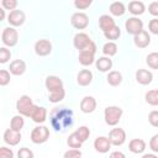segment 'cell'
Wrapping results in <instances>:
<instances>
[{
  "instance_id": "12",
  "label": "cell",
  "mask_w": 158,
  "mask_h": 158,
  "mask_svg": "<svg viewBox=\"0 0 158 158\" xmlns=\"http://www.w3.org/2000/svg\"><path fill=\"white\" fill-rule=\"evenodd\" d=\"M44 86H46V89L49 93H53V91L64 89L63 80L58 75H48L46 78V80H44Z\"/></svg>"
},
{
  "instance_id": "40",
  "label": "cell",
  "mask_w": 158,
  "mask_h": 158,
  "mask_svg": "<svg viewBox=\"0 0 158 158\" xmlns=\"http://www.w3.org/2000/svg\"><path fill=\"white\" fill-rule=\"evenodd\" d=\"M1 6L5 9V10H16V6H17V0H1Z\"/></svg>"
},
{
  "instance_id": "47",
  "label": "cell",
  "mask_w": 158,
  "mask_h": 158,
  "mask_svg": "<svg viewBox=\"0 0 158 158\" xmlns=\"http://www.w3.org/2000/svg\"><path fill=\"white\" fill-rule=\"evenodd\" d=\"M109 158H126V156L121 151H114V152L110 153V157Z\"/></svg>"
},
{
  "instance_id": "29",
  "label": "cell",
  "mask_w": 158,
  "mask_h": 158,
  "mask_svg": "<svg viewBox=\"0 0 158 158\" xmlns=\"http://www.w3.org/2000/svg\"><path fill=\"white\" fill-rule=\"evenodd\" d=\"M118 51V47L116 44V42H111V41H107L104 46H102V53L104 56L106 57H114Z\"/></svg>"
},
{
  "instance_id": "25",
  "label": "cell",
  "mask_w": 158,
  "mask_h": 158,
  "mask_svg": "<svg viewBox=\"0 0 158 158\" xmlns=\"http://www.w3.org/2000/svg\"><path fill=\"white\" fill-rule=\"evenodd\" d=\"M79 63L84 67H88V65H91L95 63V54L91 53V52H88V51H83V52H79Z\"/></svg>"
},
{
  "instance_id": "37",
  "label": "cell",
  "mask_w": 158,
  "mask_h": 158,
  "mask_svg": "<svg viewBox=\"0 0 158 158\" xmlns=\"http://www.w3.org/2000/svg\"><path fill=\"white\" fill-rule=\"evenodd\" d=\"M17 158H35V154L30 148L21 147L17 151Z\"/></svg>"
},
{
  "instance_id": "39",
  "label": "cell",
  "mask_w": 158,
  "mask_h": 158,
  "mask_svg": "<svg viewBox=\"0 0 158 158\" xmlns=\"http://www.w3.org/2000/svg\"><path fill=\"white\" fill-rule=\"evenodd\" d=\"M81 151L80 149H75V148H70L68 151L64 152L63 158H81Z\"/></svg>"
},
{
  "instance_id": "19",
  "label": "cell",
  "mask_w": 158,
  "mask_h": 158,
  "mask_svg": "<svg viewBox=\"0 0 158 158\" xmlns=\"http://www.w3.org/2000/svg\"><path fill=\"white\" fill-rule=\"evenodd\" d=\"M146 147H147V143L142 138H132L128 142V149H130V152H132L135 154L143 153L146 151Z\"/></svg>"
},
{
  "instance_id": "28",
  "label": "cell",
  "mask_w": 158,
  "mask_h": 158,
  "mask_svg": "<svg viewBox=\"0 0 158 158\" xmlns=\"http://www.w3.org/2000/svg\"><path fill=\"white\" fill-rule=\"evenodd\" d=\"M25 126V120H23V116L22 115H15L12 116L11 121H10V128L14 130V131H17V132H21V130Z\"/></svg>"
},
{
  "instance_id": "24",
  "label": "cell",
  "mask_w": 158,
  "mask_h": 158,
  "mask_svg": "<svg viewBox=\"0 0 158 158\" xmlns=\"http://www.w3.org/2000/svg\"><path fill=\"white\" fill-rule=\"evenodd\" d=\"M106 80H107L109 85H111V86H118L122 83L123 77H122V73L121 72H118V70H111V72L107 73Z\"/></svg>"
},
{
  "instance_id": "32",
  "label": "cell",
  "mask_w": 158,
  "mask_h": 158,
  "mask_svg": "<svg viewBox=\"0 0 158 158\" xmlns=\"http://www.w3.org/2000/svg\"><path fill=\"white\" fill-rule=\"evenodd\" d=\"M104 36H105L106 40H109V41H111V42H115L116 40L120 38V36H121V30H120V27L116 25L114 28L109 30L107 32H104Z\"/></svg>"
},
{
  "instance_id": "21",
  "label": "cell",
  "mask_w": 158,
  "mask_h": 158,
  "mask_svg": "<svg viewBox=\"0 0 158 158\" xmlns=\"http://www.w3.org/2000/svg\"><path fill=\"white\" fill-rule=\"evenodd\" d=\"M93 72L90 69H81L78 74H77V83L80 86H88L91 84L93 81Z\"/></svg>"
},
{
  "instance_id": "8",
  "label": "cell",
  "mask_w": 158,
  "mask_h": 158,
  "mask_svg": "<svg viewBox=\"0 0 158 158\" xmlns=\"http://www.w3.org/2000/svg\"><path fill=\"white\" fill-rule=\"evenodd\" d=\"M52 42L49 40H46V38H42V40H38L36 41L35 43V53L40 57H46V56H49L52 53Z\"/></svg>"
},
{
  "instance_id": "46",
  "label": "cell",
  "mask_w": 158,
  "mask_h": 158,
  "mask_svg": "<svg viewBox=\"0 0 158 158\" xmlns=\"http://www.w3.org/2000/svg\"><path fill=\"white\" fill-rule=\"evenodd\" d=\"M148 12L154 17H158V1H152L148 5Z\"/></svg>"
},
{
  "instance_id": "11",
  "label": "cell",
  "mask_w": 158,
  "mask_h": 158,
  "mask_svg": "<svg viewBox=\"0 0 158 158\" xmlns=\"http://www.w3.org/2000/svg\"><path fill=\"white\" fill-rule=\"evenodd\" d=\"M91 41L93 40L89 37L88 33H85V32H78L73 37V46H74L75 49H78L79 52H81V51H84L90 44Z\"/></svg>"
},
{
  "instance_id": "41",
  "label": "cell",
  "mask_w": 158,
  "mask_h": 158,
  "mask_svg": "<svg viewBox=\"0 0 158 158\" xmlns=\"http://www.w3.org/2000/svg\"><path fill=\"white\" fill-rule=\"evenodd\" d=\"M148 122L153 127H158V110H152L148 114Z\"/></svg>"
},
{
  "instance_id": "44",
  "label": "cell",
  "mask_w": 158,
  "mask_h": 158,
  "mask_svg": "<svg viewBox=\"0 0 158 158\" xmlns=\"http://www.w3.org/2000/svg\"><path fill=\"white\" fill-rule=\"evenodd\" d=\"M0 158H15V154L11 148L2 146L0 147Z\"/></svg>"
},
{
  "instance_id": "35",
  "label": "cell",
  "mask_w": 158,
  "mask_h": 158,
  "mask_svg": "<svg viewBox=\"0 0 158 158\" xmlns=\"http://www.w3.org/2000/svg\"><path fill=\"white\" fill-rule=\"evenodd\" d=\"M65 98V90L62 89V90H57V91H53V93H49L48 95V100L53 104H57L59 101H62L63 99Z\"/></svg>"
},
{
  "instance_id": "14",
  "label": "cell",
  "mask_w": 158,
  "mask_h": 158,
  "mask_svg": "<svg viewBox=\"0 0 158 158\" xmlns=\"http://www.w3.org/2000/svg\"><path fill=\"white\" fill-rule=\"evenodd\" d=\"M2 138H4V142L6 144H9V146H16V144H19L21 142L22 136H21V132H17V131H14L11 128H7V130H5Z\"/></svg>"
},
{
  "instance_id": "36",
  "label": "cell",
  "mask_w": 158,
  "mask_h": 158,
  "mask_svg": "<svg viewBox=\"0 0 158 158\" xmlns=\"http://www.w3.org/2000/svg\"><path fill=\"white\" fill-rule=\"evenodd\" d=\"M11 59V52L10 49H7L6 47H1L0 48V63L5 64Z\"/></svg>"
},
{
  "instance_id": "10",
  "label": "cell",
  "mask_w": 158,
  "mask_h": 158,
  "mask_svg": "<svg viewBox=\"0 0 158 158\" xmlns=\"http://www.w3.org/2000/svg\"><path fill=\"white\" fill-rule=\"evenodd\" d=\"M25 21H26V14L22 10H20V9L12 10L7 15V22L10 23L11 27L22 26L25 23Z\"/></svg>"
},
{
  "instance_id": "43",
  "label": "cell",
  "mask_w": 158,
  "mask_h": 158,
  "mask_svg": "<svg viewBox=\"0 0 158 158\" xmlns=\"http://www.w3.org/2000/svg\"><path fill=\"white\" fill-rule=\"evenodd\" d=\"M148 31L153 35H158V17H153L148 22Z\"/></svg>"
},
{
  "instance_id": "45",
  "label": "cell",
  "mask_w": 158,
  "mask_h": 158,
  "mask_svg": "<svg viewBox=\"0 0 158 158\" xmlns=\"http://www.w3.org/2000/svg\"><path fill=\"white\" fill-rule=\"evenodd\" d=\"M149 148L153 153H158V133L152 136V138L149 139Z\"/></svg>"
},
{
  "instance_id": "7",
  "label": "cell",
  "mask_w": 158,
  "mask_h": 158,
  "mask_svg": "<svg viewBox=\"0 0 158 158\" xmlns=\"http://www.w3.org/2000/svg\"><path fill=\"white\" fill-rule=\"evenodd\" d=\"M70 23L75 30H85L89 25V16L83 11H77L72 15Z\"/></svg>"
},
{
  "instance_id": "9",
  "label": "cell",
  "mask_w": 158,
  "mask_h": 158,
  "mask_svg": "<svg viewBox=\"0 0 158 158\" xmlns=\"http://www.w3.org/2000/svg\"><path fill=\"white\" fill-rule=\"evenodd\" d=\"M109 139L112 146H122L126 142V131L121 127H115L109 132Z\"/></svg>"
},
{
  "instance_id": "48",
  "label": "cell",
  "mask_w": 158,
  "mask_h": 158,
  "mask_svg": "<svg viewBox=\"0 0 158 158\" xmlns=\"http://www.w3.org/2000/svg\"><path fill=\"white\" fill-rule=\"evenodd\" d=\"M142 158H158V156H156L154 153H146L142 156Z\"/></svg>"
},
{
  "instance_id": "33",
  "label": "cell",
  "mask_w": 158,
  "mask_h": 158,
  "mask_svg": "<svg viewBox=\"0 0 158 158\" xmlns=\"http://www.w3.org/2000/svg\"><path fill=\"white\" fill-rule=\"evenodd\" d=\"M146 63L151 69H158V52H151L146 57Z\"/></svg>"
},
{
  "instance_id": "17",
  "label": "cell",
  "mask_w": 158,
  "mask_h": 158,
  "mask_svg": "<svg viewBox=\"0 0 158 158\" xmlns=\"http://www.w3.org/2000/svg\"><path fill=\"white\" fill-rule=\"evenodd\" d=\"M111 142L109 139V137H105V136H100V137H96L94 139V148L96 152L99 153H107L111 148Z\"/></svg>"
},
{
  "instance_id": "22",
  "label": "cell",
  "mask_w": 158,
  "mask_h": 158,
  "mask_svg": "<svg viewBox=\"0 0 158 158\" xmlns=\"http://www.w3.org/2000/svg\"><path fill=\"white\" fill-rule=\"evenodd\" d=\"M115 26H116V23H115V20H114L112 16H110L107 14H104L99 17V27L101 28L102 32H107L109 30L114 28Z\"/></svg>"
},
{
  "instance_id": "20",
  "label": "cell",
  "mask_w": 158,
  "mask_h": 158,
  "mask_svg": "<svg viewBox=\"0 0 158 158\" xmlns=\"http://www.w3.org/2000/svg\"><path fill=\"white\" fill-rule=\"evenodd\" d=\"M26 62L23 59H14L11 63H10V67H9V72L12 74V75H22L25 72H26Z\"/></svg>"
},
{
  "instance_id": "1",
  "label": "cell",
  "mask_w": 158,
  "mask_h": 158,
  "mask_svg": "<svg viewBox=\"0 0 158 158\" xmlns=\"http://www.w3.org/2000/svg\"><path fill=\"white\" fill-rule=\"evenodd\" d=\"M51 125L56 131H63L73 125V111L64 107H53L51 111Z\"/></svg>"
},
{
  "instance_id": "13",
  "label": "cell",
  "mask_w": 158,
  "mask_h": 158,
  "mask_svg": "<svg viewBox=\"0 0 158 158\" xmlns=\"http://www.w3.org/2000/svg\"><path fill=\"white\" fill-rule=\"evenodd\" d=\"M96 105H98L96 99H95L94 96L86 95V96H84V98L81 99L79 106H80V111H81V112H84V114H91V112L95 111Z\"/></svg>"
},
{
  "instance_id": "42",
  "label": "cell",
  "mask_w": 158,
  "mask_h": 158,
  "mask_svg": "<svg viewBox=\"0 0 158 158\" xmlns=\"http://www.w3.org/2000/svg\"><path fill=\"white\" fill-rule=\"evenodd\" d=\"M91 4H93V0H75L74 1V6L77 9H79V10H85Z\"/></svg>"
},
{
  "instance_id": "5",
  "label": "cell",
  "mask_w": 158,
  "mask_h": 158,
  "mask_svg": "<svg viewBox=\"0 0 158 158\" xmlns=\"http://www.w3.org/2000/svg\"><path fill=\"white\" fill-rule=\"evenodd\" d=\"M1 41L6 47H14L19 42V32L15 27H5L1 33Z\"/></svg>"
},
{
  "instance_id": "6",
  "label": "cell",
  "mask_w": 158,
  "mask_h": 158,
  "mask_svg": "<svg viewBox=\"0 0 158 158\" xmlns=\"http://www.w3.org/2000/svg\"><path fill=\"white\" fill-rule=\"evenodd\" d=\"M125 30L128 35L136 36L137 33H139L141 31H143V21L137 17V16H132L128 17L125 21Z\"/></svg>"
},
{
  "instance_id": "26",
  "label": "cell",
  "mask_w": 158,
  "mask_h": 158,
  "mask_svg": "<svg viewBox=\"0 0 158 158\" xmlns=\"http://www.w3.org/2000/svg\"><path fill=\"white\" fill-rule=\"evenodd\" d=\"M47 109L46 107H43V106H37V109L35 110V112H33V115L31 116V118H32V121L33 122H36V123H43L46 120H47Z\"/></svg>"
},
{
  "instance_id": "30",
  "label": "cell",
  "mask_w": 158,
  "mask_h": 158,
  "mask_svg": "<svg viewBox=\"0 0 158 158\" xmlns=\"http://www.w3.org/2000/svg\"><path fill=\"white\" fill-rule=\"evenodd\" d=\"M144 100L147 104H149L152 106H158V88L148 90L144 94Z\"/></svg>"
},
{
  "instance_id": "18",
  "label": "cell",
  "mask_w": 158,
  "mask_h": 158,
  "mask_svg": "<svg viewBox=\"0 0 158 158\" xmlns=\"http://www.w3.org/2000/svg\"><path fill=\"white\" fill-rule=\"evenodd\" d=\"M112 59L110 57H106V56H102V57H99L96 60H95V67L99 72L101 73H106V72H111L112 69Z\"/></svg>"
},
{
  "instance_id": "27",
  "label": "cell",
  "mask_w": 158,
  "mask_h": 158,
  "mask_svg": "<svg viewBox=\"0 0 158 158\" xmlns=\"http://www.w3.org/2000/svg\"><path fill=\"white\" fill-rule=\"evenodd\" d=\"M109 10L114 16H122L126 12V5L122 1H112L109 6Z\"/></svg>"
},
{
  "instance_id": "3",
  "label": "cell",
  "mask_w": 158,
  "mask_h": 158,
  "mask_svg": "<svg viewBox=\"0 0 158 158\" xmlns=\"http://www.w3.org/2000/svg\"><path fill=\"white\" fill-rule=\"evenodd\" d=\"M122 115H123V110L116 105L107 106L104 110V120L109 126H116L120 122Z\"/></svg>"
},
{
  "instance_id": "4",
  "label": "cell",
  "mask_w": 158,
  "mask_h": 158,
  "mask_svg": "<svg viewBox=\"0 0 158 158\" xmlns=\"http://www.w3.org/2000/svg\"><path fill=\"white\" fill-rule=\"evenodd\" d=\"M31 141L35 144H42L48 141L49 138V128L43 125H38L31 131Z\"/></svg>"
},
{
  "instance_id": "49",
  "label": "cell",
  "mask_w": 158,
  "mask_h": 158,
  "mask_svg": "<svg viewBox=\"0 0 158 158\" xmlns=\"http://www.w3.org/2000/svg\"><path fill=\"white\" fill-rule=\"evenodd\" d=\"M5 19V9L0 7V21H2Z\"/></svg>"
},
{
  "instance_id": "2",
  "label": "cell",
  "mask_w": 158,
  "mask_h": 158,
  "mask_svg": "<svg viewBox=\"0 0 158 158\" xmlns=\"http://www.w3.org/2000/svg\"><path fill=\"white\" fill-rule=\"evenodd\" d=\"M37 106L38 105H36L32 101L31 96H28L26 94L25 95H21L17 99V101H16V110H17L19 115H22L25 117H31L33 115L35 110L37 109Z\"/></svg>"
},
{
  "instance_id": "16",
  "label": "cell",
  "mask_w": 158,
  "mask_h": 158,
  "mask_svg": "<svg viewBox=\"0 0 158 158\" xmlns=\"http://www.w3.org/2000/svg\"><path fill=\"white\" fill-rule=\"evenodd\" d=\"M133 43L137 48H146L151 44V35L148 33V31L143 30L136 36H133Z\"/></svg>"
},
{
  "instance_id": "23",
  "label": "cell",
  "mask_w": 158,
  "mask_h": 158,
  "mask_svg": "<svg viewBox=\"0 0 158 158\" xmlns=\"http://www.w3.org/2000/svg\"><path fill=\"white\" fill-rule=\"evenodd\" d=\"M146 11V5L143 1L139 0H132L128 2V12H131L133 16H139Z\"/></svg>"
},
{
  "instance_id": "38",
  "label": "cell",
  "mask_w": 158,
  "mask_h": 158,
  "mask_svg": "<svg viewBox=\"0 0 158 158\" xmlns=\"http://www.w3.org/2000/svg\"><path fill=\"white\" fill-rule=\"evenodd\" d=\"M10 74L11 73L9 70H6V69H1L0 70V85L1 86H5V85H7L10 83V79H11Z\"/></svg>"
},
{
  "instance_id": "15",
  "label": "cell",
  "mask_w": 158,
  "mask_h": 158,
  "mask_svg": "<svg viewBox=\"0 0 158 158\" xmlns=\"http://www.w3.org/2000/svg\"><path fill=\"white\" fill-rule=\"evenodd\" d=\"M135 78H136V81L141 85H148L152 83L153 80V73L148 69H137L136 73H135Z\"/></svg>"
},
{
  "instance_id": "34",
  "label": "cell",
  "mask_w": 158,
  "mask_h": 158,
  "mask_svg": "<svg viewBox=\"0 0 158 158\" xmlns=\"http://www.w3.org/2000/svg\"><path fill=\"white\" fill-rule=\"evenodd\" d=\"M75 135L79 137V139L84 143L89 137H90V128L88 126H80L79 128H77L75 131Z\"/></svg>"
},
{
  "instance_id": "31",
  "label": "cell",
  "mask_w": 158,
  "mask_h": 158,
  "mask_svg": "<svg viewBox=\"0 0 158 158\" xmlns=\"http://www.w3.org/2000/svg\"><path fill=\"white\" fill-rule=\"evenodd\" d=\"M67 144H68V147H70V148L79 149V148H81L83 142H81V141L79 139V137L75 135V132H73V133H70V135L68 136V138H67Z\"/></svg>"
}]
</instances>
